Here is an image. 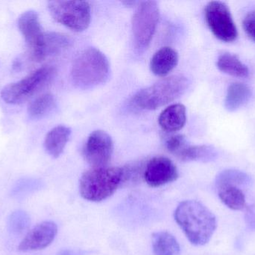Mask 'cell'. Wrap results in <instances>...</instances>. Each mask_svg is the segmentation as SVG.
Here are the masks:
<instances>
[{
	"mask_svg": "<svg viewBox=\"0 0 255 255\" xmlns=\"http://www.w3.org/2000/svg\"><path fill=\"white\" fill-rule=\"evenodd\" d=\"M178 178L176 166L167 157H155L149 160L143 172L144 181L151 187L174 182Z\"/></svg>",
	"mask_w": 255,
	"mask_h": 255,
	"instance_id": "cell-11",
	"label": "cell"
},
{
	"mask_svg": "<svg viewBox=\"0 0 255 255\" xmlns=\"http://www.w3.org/2000/svg\"><path fill=\"white\" fill-rule=\"evenodd\" d=\"M205 17L211 32L219 40L232 42L238 36V29L229 7L220 1L208 3L205 8Z\"/></svg>",
	"mask_w": 255,
	"mask_h": 255,
	"instance_id": "cell-8",
	"label": "cell"
},
{
	"mask_svg": "<svg viewBox=\"0 0 255 255\" xmlns=\"http://www.w3.org/2000/svg\"><path fill=\"white\" fill-rule=\"evenodd\" d=\"M56 107V100L52 94H43L36 97L28 107V115L32 120H39L46 115Z\"/></svg>",
	"mask_w": 255,
	"mask_h": 255,
	"instance_id": "cell-20",
	"label": "cell"
},
{
	"mask_svg": "<svg viewBox=\"0 0 255 255\" xmlns=\"http://www.w3.org/2000/svg\"><path fill=\"white\" fill-rule=\"evenodd\" d=\"M17 23L32 59L43 61L44 59L43 49L46 32L43 31L37 12L32 10L23 12L18 18Z\"/></svg>",
	"mask_w": 255,
	"mask_h": 255,
	"instance_id": "cell-9",
	"label": "cell"
},
{
	"mask_svg": "<svg viewBox=\"0 0 255 255\" xmlns=\"http://www.w3.org/2000/svg\"><path fill=\"white\" fill-rule=\"evenodd\" d=\"M29 224V217L23 211L13 213L9 219V229L14 235H22L28 229Z\"/></svg>",
	"mask_w": 255,
	"mask_h": 255,
	"instance_id": "cell-24",
	"label": "cell"
},
{
	"mask_svg": "<svg viewBox=\"0 0 255 255\" xmlns=\"http://www.w3.org/2000/svg\"><path fill=\"white\" fill-rule=\"evenodd\" d=\"M245 220L247 224L252 230L255 231V206L251 205V206L247 207V211H246Z\"/></svg>",
	"mask_w": 255,
	"mask_h": 255,
	"instance_id": "cell-27",
	"label": "cell"
},
{
	"mask_svg": "<svg viewBox=\"0 0 255 255\" xmlns=\"http://www.w3.org/2000/svg\"><path fill=\"white\" fill-rule=\"evenodd\" d=\"M55 69L45 65L17 82L4 86L1 91V97L9 104H19L28 100L49 83L55 76Z\"/></svg>",
	"mask_w": 255,
	"mask_h": 255,
	"instance_id": "cell-5",
	"label": "cell"
},
{
	"mask_svg": "<svg viewBox=\"0 0 255 255\" xmlns=\"http://www.w3.org/2000/svg\"><path fill=\"white\" fill-rule=\"evenodd\" d=\"M178 54L175 49L164 46L157 51L150 61V68L156 76H166L176 67Z\"/></svg>",
	"mask_w": 255,
	"mask_h": 255,
	"instance_id": "cell-14",
	"label": "cell"
},
{
	"mask_svg": "<svg viewBox=\"0 0 255 255\" xmlns=\"http://www.w3.org/2000/svg\"><path fill=\"white\" fill-rule=\"evenodd\" d=\"M151 245L154 255H178L180 246L173 235L167 232L153 234Z\"/></svg>",
	"mask_w": 255,
	"mask_h": 255,
	"instance_id": "cell-17",
	"label": "cell"
},
{
	"mask_svg": "<svg viewBox=\"0 0 255 255\" xmlns=\"http://www.w3.org/2000/svg\"><path fill=\"white\" fill-rule=\"evenodd\" d=\"M187 146V141L183 135L171 136L166 142V147L168 151L176 156H178Z\"/></svg>",
	"mask_w": 255,
	"mask_h": 255,
	"instance_id": "cell-25",
	"label": "cell"
},
{
	"mask_svg": "<svg viewBox=\"0 0 255 255\" xmlns=\"http://www.w3.org/2000/svg\"><path fill=\"white\" fill-rule=\"evenodd\" d=\"M110 64L104 53L97 48L82 51L75 59L71 70L73 83L82 89H89L106 82Z\"/></svg>",
	"mask_w": 255,
	"mask_h": 255,
	"instance_id": "cell-2",
	"label": "cell"
},
{
	"mask_svg": "<svg viewBox=\"0 0 255 255\" xmlns=\"http://www.w3.org/2000/svg\"><path fill=\"white\" fill-rule=\"evenodd\" d=\"M243 26L249 37L255 41V10L249 12L243 21Z\"/></svg>",
	"mask_w": 255,
	"mask_h": 255,
	"instance_id": "cell-26",
	"label": "cell"
},
{
	"mask_svg": "<svg viewBox=\"0 0 255 255\" xmlns=\"http://www.w3.org/2000/svg\"><path fill=\"white\" fill-rule=\"evenodd\" d=\"M253 92L251 88L241 82H234L229 85L225 100V106L227 110L235 112L245 106L250 99Z\"/></svg>",
	"mask_w": 255,
	"mask_h": 255,
	"instance_id": "cell-16",
	"label": "cell"
},
{
	"mask_svg": "<svg viewBox=\"0 0 255 255\" xmlns=\"http://www.w3.org/2000/svg\"><path fill=\"white\" fill-rule=\"evenodd\" d=\"M58 255H83L78 252L71 251V250H65V251L61 252Z\"/></svg>",
	"mask_w": 255,
	"mask_h": 255,
	"instance_id": "cell-28",
	"label": "cell"
},
{
	"mask_svg": "<svg viewBox=\"0 0 255 255\" xmlns=\"http://www.w3.org/2000/svg\"><path fill=\"white\" fill-rule=\"evenodd\" d=\"M48 8L55 21L74 31H85L91 20L90 3L87 1H51Z\"/></svg>",
	"mask_w": 255,
	"mask_h": 255,
	"instance_id": "cell-6",
	"label": "cell"
},
{
	"mask_svg": "<svg viewBox=\"0 0 255 255\" xmlns=\"http://www.w3.org/2000/svg\"><path fill=\"white\" fill-rule=\"evenodd\" d=\"M113 151L114 142L110 135L103 130H96L88 136L83 155L93 168L106 167L112 159Z\"/></svg>",
	"mask_w": 255,
	"mask_h": 255,
	"instance_id": "cell-10",
	"label": "cell"
},
{
	"mask_svg": "<svg viewBox=\"0 0 255 255\" xmlns=\"http://www.w3.org/2000/svg\"><path fill=\"white\" fill-rule=\"evenodd\" d=\"M58 234V227L53 222L46 221L37 225L23 238L18 250L21 252L38 251L49 247Z\"/></svg>",
	"mask_w": 255,
	"mask_h": 255,
	"instance_id": "cell-12",
	"label": "cell"
},
{
	"mask_svg": "<svg viewBox=\"0 0 255 255\" xmlns=\"http://www.w3.org/2000/svg\"><path fill=\"white\" fill-rule=\"evenodd\" d=\"M217 67L223 73L236 77L246 78L250 74V70L236 55L225 52L219 57Z\"/></svg>",
	"mask_w": 255,
	"mask_h": 255,
	"instance_id": "cell-18",
	"label": "cell"
},
{
	"mask_svg": "<svg viewBox=\"0 0 255 255\" xmlns=\"http://www.w3.org/2000/svg\"><path fill=\"white\" fill-rule=\"evenodd\" d=\"M219 197L223 204L234 211H240L246 207L245 195L236 187H227L218 190Z\"/></svg>",
	"mask_w": 255,
	"mask_h": 255,
	"instance_id": "cell-23",
	"label": "cell"
},
{
	"mask_svg": "<svg viewBox=\"0 0 255 255\" xmlns=\"http://www.w3.org/2000/svg\"><path fill=\"white\" fill-rule=\"evenodd\" d=\"M251 178L242 171L237 169H226L220 172L216 178L215 184L217 190L223 187L248 185Z\"/></svg>",
	"mask_w": 255,
	"mask_h": 255,
	"instance_id": "cell-21",
	"label": "cell"
},
{
	"mask_svg": "<svg viewBox=\"0 0 255 255\" xmlns=\"http://www.w3.org/2000/svg\"><path fill=\"white\" fill-rule=\"evenodd\" d=\"M189 85L188 79L183 75L164 78L138 91L132 101L140 109L154 110L181 97Z\"/></svg>",
	"mask_w": 255,
	"mask_h": 255,
	"instance_id": "cell-4",
	"label": "cell"
},
{
	"mask_svg": "<svg viewBox=\"0 0 255 255\" xmlns=\"http://www.w3.org/2000/svg\"><path fill=\"white\" fill-rule=\"evenodd\" d=\"M175 222L194 246L209 242L217 229V219L205 205L196 201L181 202L174 214Z\"/></svg>",
	"mask_w": 255,
	"mask_h": 255,
	"instance_id": "cell-1",
	"label": "cell"
},
{
	"mask_svg": "<svg viewBox=\"0 0 255 255\" xmlns=\"http://www.w3.org/2000/svg\"><path fill=\"white\" fill-rule=\"evenodd\" d=\"M218 153L210 145H187L177 157L182 161L211 162L216 160Z\"/></svg>",
	"mask_w": 255,
	"mask_h": 255,
	"instance_id": "cell-19",
	"label": "cell"
},
{
	"mask_svg": "<svg viewBox=\"0 0 255 255\" xmlns=\"http://www.w3.org/2000/svg\"><path fill=\"white\" fill-rule=\"evenodd\" d=\"M71 43L69 37L58 32H46L44 45H43V58L49 55H56L67 49Z\"/></svg>",
	"mask_w": 255,
	"mask_h": 255,
	"instance_id": "cell-22",
	"label": "cell"
},
{
	"mask_svg": "<svg viewBox=\"0 0 255 255\" xmlns=\"http://www.w3.org/2000/svg\"><path fill=\"white\" fill-rule=\"evenodd\" d=\"M124 168H92L79 181V191L85 200L100 202L112 196L123 184Z\"/></svg>",
	"mask_w": 255,
	"mask_h": 255,
	"instance_id": "cell-3",
	"label": "cell"
},
{
	"mask_svg": "<svg viewBox=\"0 0 255 255\" xmlns=\"http://www.w3.org/2000/svg\"><path fill=\"white\" fill-rule=\"evenodd\" d=\"M187 121L186 107L181 103L171 105L164 109L158 118V124L162 130L167 133L179 131Z\"/></svg>",
	"mask_w": 255,
	"mask_h": 255,
	"instance_id": "cell-13",
	"label": "cell"
},
{
	"mask_svg": "<svg viewBox=\"0 0 255 255\" xmlns=\"http://www.w3.org/2000/svg\"><path fill=\"white\" fill-rule=\"evenodd\" d=\"M160 18V10L155 1H141L132 19V31L135 46L138 49H146L155 33Z\"/></svg>",
	"mask_w": 255,
	"mask_h": 255,
	"instance_id": "cell-7",
	"label": "cell"
},
{
	"mask_svg": "<svg viewBox=\"0 0 255 255\" xmlns=\"http://www.w3.org/2000/svg\"><path fill=\"white\" fill-rule=\"evenodd\" d=\"M70 127L58 125L52 128L46 134L44 147L46 152L54 158L60 157L71 136Z\"/></svg>",
	"mask_w": 255,
	"mask_h": 255,
	"instance_id": "cell-15",
	"label": "cell"
}]
</instances>
